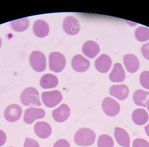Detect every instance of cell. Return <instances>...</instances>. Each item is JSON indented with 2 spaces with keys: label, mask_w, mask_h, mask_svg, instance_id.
Returning <instances> with one entry per match:
<instances>
[{
  "label": "cell",
  "mask_w": 149,
  "mask_h": 147,
  "mask_svg": "<svg viewBox=\"0 0 149 147\" xmlns=\"http://www.w3.org/2000/svg\"><path fill=\"white\" fill-rule=\"evenodd\" d=\"M96 134L92 130L88 128H82L75 134L74 140L77 145L81 146H89L95 142Z\"/></svg>",
  "instance_id": "1"
},
{
  "label": "cell",
  "mask_w": 149,
  "mask_h": 147,
  "mask_svg": "<svg viewBox=\"0 0 149 147\" xmlns=\"http://www.w3.org/2000/svg\"><path fill=\"white\" fill-rule=\"evenodd\" d=\"M21 101L26 106H41L38 91L33 87L27 88L22 91L21 94Z\"/></svg>",
  "instance_id": "2"
},
{
  "label": "cell",
  "mask_w": 149,
  "mask_h": 147,
  "mask_svg": "<svg viewBox=\"0 0 149 147\" xmlns=\"http://www.w3.org/2000/svg\"><path fill=\"white\" fill-rule=\"evenodd\" d=\"M49 69L55 72L62 71L66 64L65 57L61 53L57 52H51L49 55Z\"/></svg>",
  "instance_id": "3"
},
{
  "label": "cell",
  "mask_w": 149,
  "mask_h": 147,
  "mask_svg": "<svg viewBox=\"0 0 149 147\" xmlns=\"http://www.w3.org/2000/svg\"><path fill=\"white\" fill-rule=\"evenodd\" d=\"M29 62L31 66L36 71L41 72L45 70L47 66L45 55L39 51H34L30 54Z\"/></svg>",
  "instance_id": "4"
},
{
  "label": "cell",
  "mask_w": 149,
  "mask_h": 147,
  "mask_svg": "<svg viewBox=\"0 0 149 147\" xmlns=\"http://www.w3.org/2000/svg\"><path fill=\"white\" fill-rule=\"evenodd\" d=\"M42 99L44 105L49 108H53L57 106L63 99L62 94L58 90L43 92Z\"/></svg>",
  "instance_id": "5"
},
{
  "label": "cell",
  "mask_w": 149,
  "mask_h": 147,
  "mask_svg": "<svg viewBox=\"0 0 149 147\" xmlns=\"http://www.w3.org/2000/svg\"><path fill=\"white\" fill-rule=\"evenodd\" d=\"M102 106L105 114L111 117L118 114L120 111L119 103L110 97H106L103 100Z\"/></svg>",
  "instance_id": "6"
},
{
  "label": "cell",
  "mask_w": 149,
  "mask_h": 147,
  "mask_svg": "<svg viewBox=\"0 0 149 147\" xmlns=\"http://www.w3.org/2000/svg\"><path fill=\"white\" fill-rule=\"evenodd\" d=\"M46 112L42 108L32 107L25 111L24 120L27 124H32L35 120L42 119L45 116Z\"/></svg>",
  "instance_id": "7"
},
{
  "label": "cell",
  "mask_w": 149,
  "mask_h": 147,
  "mask_svg": "<svg viewBox=\"0 0 149 147\" xmlns=\"http://www.w3.org/2000/svg\"><path fill=\"white\" fill-rule=\"evenodd\" d=\"M22 112V108L20 106L17 104H12L5 109L4 117L10 122L17 121L21 117Z\"/></svg>",
  "instance_id": "8"
},
{
  "label": "cell",
  "mask_w": 149,
  "mask_h": 147,
  "mask_svg": "<svg viewBox=\"0 0 149 147\" xmlns=\"http://www.w3.org/2000/svg\"><path fill=\"white\" fill-rule=\"evenodd\" d=\"M63 28L67 34L70 35H76L80 31V23L75 18L68 16L63 21Z\"/></svg>",
  "instance_id": "9"
},
{
  "label": "cell",
  "mask_w": 149,
  "mask_h": 147,
  "mask_svg": "<svg viewBox=\"0 0 149 147\" xmlns=\"http://www.w3.org/2000/svg\"><path fill=\"white\" fill-rule=\"evenodd\" d=\"M90 66V61L80 54L75 55L72 59V67L78 72L86 71L89 68Z\"/></svg>",
  "instance_id": "10"
},
{
  "label": "cell",
  "mask_w": 149,
  "mask_h": 147,
  "mask_svg": "<svg viewBox=\"0 0 149 147\" xmlns=\"http://www.w3.org/2000/svg\"><path fill=\"white\" fill-rule=\"evenodd\" d=\"M70 114V109L67 104H63L54 109L52 113L53 118L56 121L63 122L68 120Z\"/></svg>",
  "instance_id": "11"
},
{
  "label": "cell",
  "mask_w": 149,
  "mask_h": 147,
  "mask_svg": "<svg viewBox=\"0 0 149 147\" xmlns=\"http://www.w3.org/2000/svg\"><path fill=\"white\" fill-rule=\"evenodd\" d=\"M112 64L111 58L106 54H102L95 61L96 69L102 73H105L109 70Z\"/></svg>",
  "instance_id": "12"
},
{
  "label": "cell",
  "mask_w": 149,
  "mask_h": 147,
  "mask_svg": "<svg viewBox=\"0 0 149 147\" xmlns=\"http://www.w3.org/2000/svg\"><path fill=\"white\" fill-rule=\"evenodd\" d=\"M129 92V88L125 85H114L111 87L109 89L111 95L121 101L128 97Z\"/></svg>",
  "instance_id": "13"
},
{
  "label": "cell",
  "mask_w": 149,
  "mask_h": 147,
  "mask_svg": "<svg viewBox=\"0 0 149 147\" xmlns=\"http://www.w3.org/2000/svg\"><path fill=\"white\" fill-rule=\"evenodd\" d=\"M34 131L37 136L42 139H46L51 134L52 128L47 123L38 122L35 125Z\"/></svg>",
  "instance_id": "14"
},
{
  "label": "cell",
  "mask_w": 149,
  "mask_h": 147,
  "mask_svg": "<svg viewBox=\"0 0 149 147\" xmlns=\"http://www.w3.org/2000/svg\"><path fill=\"white\" fill-rule=\"evenodd\" d=\"M123 62L128 71L131 73L136 72L139 67V62L135 55L126 54L124 56Z\"/></svg>",
  "instance_id": "15"
},
{
  "label": "cell",
  "mask_w": 149,
  "mask_h": 147,
  "mask_svg": "<svg viewBox=\"0 0 149 147\" xmlns=\"http://www.w3.org/2000/svg\"><path fill=\"white\" fill-rule=\"evenodd\" d=\"M117 142L123 147H130V137L128 133L122 128L116 127L114 132Z\"/></svg>",
  "instance_id": "16"
},
{
  "label": "cell",
  "mask_w": 149,
  "mask_h": 147,
  "mask_svg": "<svg viewBox=\"0 0 149 147\" xmlns=\"http://www.w3.org/2000/svg\"><path fill=\"white\" fill-rule=\"evenodd\" d=\"M82 50L84 55L90 58H93L99 53L100 49L97 43L89 40L84 43Z\"/></svg>",
  "instance_id": "17"
},
{
  "label": "cell",
  "mask_w": 149,
  "mask_h": 147,
  "mask_svg": "<svg viewBox=\"0 0 149 147\" xmlns=\"http://www.w3.org/2000/svg\"><path fill=\"white\" fill-rule=\"evenodd\" d=\"M33 32L37 36L43 38L47 36L49 31V25L43 20H38L34 24Z\"/></svg>",
  "instance_id": "18"
},
{
  "label": "cell",
  "mask_w": 149,
  "mask_h": 147,
  "mask_svg": "<svg viewBox=\"0 0 149 147\" xmlns=\"http://www.w3.org/2000/svg\"><path fill=\"white\" fill-rule=\"evenodd\" d=\"M125 78V73L122 65L118 63L115 64L109 75L110 80L112 82H120L123 81Z\"/></svg>",
  "instance_id": "19"
},
{
  "label": "cell",
  "mask_w": 149,
  "mask_h": 147,
  "mask_svg": "<svg viewBox=\"0 0 149 147\" xmlns=\"http://www.w3.org/2000/svg\"><path fill=\"white\" fill-rule=\"evenodd\" d=\"M149 99V92L142 89L137 90L133 94V100L134 103L138 106L146 107Z\"/></svg>",
  "instance_id": "20"
},
{
  "label": "cell",
  "mask_w": 149,
  "mask_h": 147,
  "mask_svg": "<svg viewBox=\"0 0 149 147\" xmlns=\"http://www.w3.org/2000/svg\"><path fill=\"white\" fill-rule=\"evenodd\" d=\"M132 119L135 124L141 126L145 124L148 121L149 115L144 109L137 108L132 113Z\"/></svg>",
  "instance_id": "21"
},
{
  "label": "cell",
  "mask_w": 149,
  "mask_h": 147,
  "mask_svg": "<svg viewBox=\"0 0 149 147\" xmlns=\"http://www.w3.org/2000/svg\"><path fill=\"white\" fill-rule=\"evenodd\" d=\"M40 84L41 87L44 89L54 88L58 85V79L55 75L47 74L42 76Z\"/></svg>",
  "instance_id": "22"
},
{
  "label": "cell",
  "mask_w": 149,
  "mask_h": 147,
  "mask_svg": "<svg viewBox=\"0 0 149 147\" xmlns=\"http://www.w3.org/2000/svg\"><path fill=\"white\" fill-rule=\"evenodd\" d=\"M29 22L27 18L14 20L11 22V25L14 30L21 32L26 30L29 26Z\"/></svg>",
  "instance_id": "23"
},
{
  "label": "cell",
  "mask_w": 149,
  "mask_h": 147,
  "mask_svg": "<svg viewBox=\"0 0 149 147\" xmlns=\"http://www.w3.org/2000/svg\"><path fill=\"white\" fill-rule=\"evenodd\" d=\"M135 36L138 41L145 42L149 39V29L147 27L140 26L135 31Z\"/></svg>",
  "instance_id": "24"
},
{
  "label": "cell",
  "mask_w": 149,
  "mask_h": 147,
  "mask_svg": "<svg viewBox=\"0 0 149 147\" xmlns=\"http://www.w3.org/2000/svg\"><path fill=\"white\" fill-rule=\"evenodd\" d=\"M114 141L111 136L107 134H102L97 140L98 147H113Z\"/></svg>",
  "instance_id": "25"
},
{
  "label": "cell",
  "mask_w": 149,
  "mask_h": 147,
  "mask_svg": "<svg viewBox=\"0 0 149 147\" xmlns=\"http://www.w3.org/2000/svg\"><path fill=\"white\" fill-rule=\"evenodd\" d=\"M140 82L141 85L144 88L149 89V71H144L141 74Z\"/></svg>",
  "instance_id": "26"
},
{
  "label": "cell",
  "mask_w": 149,
  "mask_h": 147,
  "mask_svg": "<svg viewBox=\"0 0 149 147\" xmlns=\"http://www.w3.org/2000/svg\"><path fill=\"white\" fill-rule=\"evenodd\" d=\"M132 147H149V143L144 139L137 138L133 141Z\"/></svg>",
  "instance_id": "27"
},
{
  "label": "cell",
  "mask_w": 149,
  "mask_h": 147,
  "mask_svg": "<svg viewBox=\"0 0 149 147\" xmlns=\"http://www.w3.org/2000/svg\"><path fill=\"white\" fill-rule=\"evenodd\" d=\"M24 147H40V146L35 140L31 138H26L25 140Z\"/></svg>",
  "instance_id": "28"
},
{
  "label": "cell",
  "mask_w": 149,
  "mask_h": 147,
  "mask_svg": "<svg viewBox=\"0 0 149 147\" xmlns=\"http://www.w3.org/2000/svg\"><path fill=\"white\" fill-rule=\"evenodd\" d=\"M53 147H70L69 143L65 139H60L54 144Z\"/></svg>",
  "instance_id": "29"
},
{
  "label": "cell",
  "mask_w": 149,
  "mask_h": 147,
  "mask_svg": "<svg viewBox=\"0 0 149 147\" xmlns=\"http://www.w3.org/2000/svg\"><path fill=\"white\" fill-rule=\"evenodd\" d=\"M141 52L144 57L149 60V43L143 46L141 48Z\"/></svg>",
  "instance_id": "30"
},
{
  "label": "cell",
  "mask_w": 149,
  "mask_h": 147,
  "mask_svg": "<svg viewBox=\"0 0 149 147\" xmlns=\"http://www.w3.org/2000/svg\"><path fill=\"white\" fill-rule=\"evenodd\" d=\"M7 140L6 135L3 130H0V147L3 146Z\"/></svg>",
  "instance_id": "31"
},
{
  "label": "cell",
  "mask_w": 149,
  "mask_h": 147,
  "mask_svg": "<svg viewBox=\"0 0 149 147\" xmlns=\"http://www.w3.org/2000/svg\"><path fill=\"white\" fill-rule=\"evenodd\" d=\"M145 132L146 133V134L149 137V124L145 127Z\"/></svg>",
  "instance_id": "32"
},
{
  "label": "cell",
  "mask_w": 149,
  "mask_h": 147,
  "mask_svg": "<svg viewBox=\"0 0 149 147\" xmlns=\"http://www.w3.org/2000/svg\"><path fill=\"white\" fill-rule=\"evenodd\" d=\"M147 108H148V111H149V99L148 100V102H147Z\"/></svg>",
  "instance_id": "33"
},
{
  "label": "cell",
  "mask_w": 149,
  "mask_h": 147,
  "mask_svg": "<svg viewBox=\"0 0 149 147\" xmlns=\"http://www.w3.org/2000/svg\"><path fill=\"white\" fill-rule=\"evenodd\" d=\"M1 45H2V40H1V38H0V48L1 47Z\"/></svg>",
  "instance_id": "34"
},
{
  "label": "cell",
  "mask_w": 149,
  "mask_h": 147,
  "mask_svg": "<svg viewBox=\"0 0 149 147\" xmlns=\"http://www.w3.org/2000/svg\"></svg>",
  "instance_id": "35"
}]
</instances>
